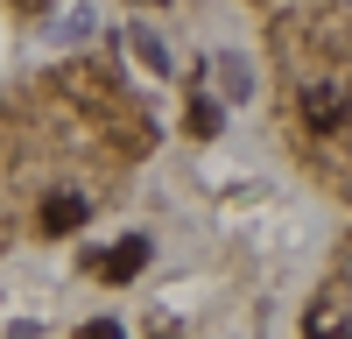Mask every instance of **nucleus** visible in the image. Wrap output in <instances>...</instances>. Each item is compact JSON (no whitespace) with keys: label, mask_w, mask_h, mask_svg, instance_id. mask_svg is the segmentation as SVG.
Here are the masks:
<instances>
[{"label":"nucleus","mask_w":352,"mask_h":339,"mask_svg":"<svg viewBox=\"0 0 352 339\" xmlns=\"http://www.w3.org/2000/svg\"><path fill=\"white\" fill-rule=\"evenodd\" d=\"M78 339H120V325H113V318H99V325H85Z\"/></svg>","instance_id":"6"},{"label":"nucleus","mask_w":352,"mask_h":339,"mask_svg":"<svg viewBox=\"0 0 352 339\" xmlns=\"http://www.w3.org/2000/svg\"><path fill=\"white\" fill-rule=\"evenodd\" d=\"M78 226H85V198H78V191L43 198V234H78Z\"/></svg>","instance_id":"2"},{"label":"nucleus","mask_w":352,"mask_h":339,"mask_svg":"<svg viewBox=\"0 0 352 339\" xmlns=\"http://www.w3.org/2000/svg\"><path fill=\"white\" fill-rule=\"evenodd\" d=\"M190 134H204V141L219 134V106H212V99H197V106H190Z\"/></svg>","instance_id":"4"},{"label":"nucleus","mask_w":352,"mask_h":339,"mask_svg":"<svg viewBox=\"0 0 352 339\" xmlns=\"http://www.w3.org/2000/svg\"><path fill=\"white\" fill-rule=\"evenodd\" d=\"M92 269H106L113 282H127V276H141V269H148V240H120V247L106 254V262L92 254Z\"/></svg>","instance_id":"3"},{"label":"nucleus","mask_w":352,"mask_h":339,"mask_svg":"<svg viewBox=\"0 0 352 339\" xmlns=\"http://www.w3.org/2000/svg\"><path fill=\"white\" fill-rule=\"evenodd\" d=\"M345 113H352L345 85H331V78H324V85H303V121H310V127H338Z\"/></svg>","instance_id":"1"},{"label":"nucleus","mask_w":352,"mask_h":339,"mask_svg":"<svg viewBox=\"0 0 352 339\" xmlns=\"http://www.w3.org/2000/svg\"><path fill=\"white\" fill-rule=\"evenodd\" d=\"M303 339H352V332H345V318H324V311H310V332H303Z\"/></svg>","instance_id":"5"},{"label":"nucleus","mask_w":352,"mask_h":339,"mask_svg":"<svg viewBox=\"0 0 352 339\" xmlns=\"http://www.w3.org/2000/svg\"><path fill=\"white\" fill-rule=\"evenodd\" d=\"M21 8H43V0H21Z\"/></svg>","instance_id":"7"}]
</instances>
